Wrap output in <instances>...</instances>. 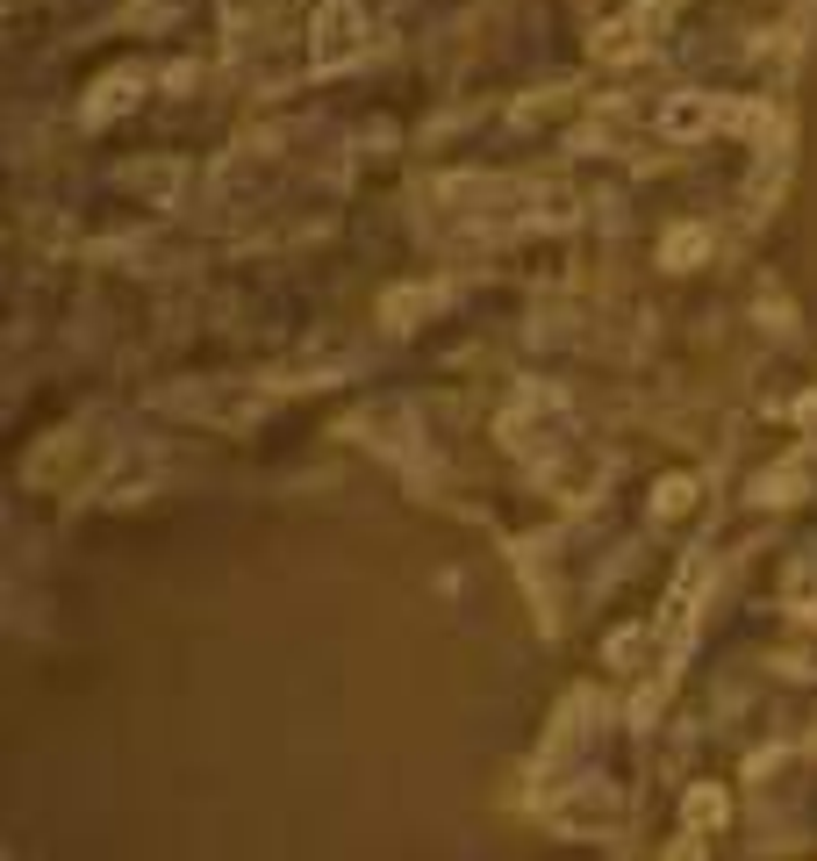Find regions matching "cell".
Listing matches in <instances>:
<instances>
[{"label":"cell","instance_id":"1","mask_svg":"<svg viewBox=\"0 0 817 861\" xmlns=\"http://www.w3.org/2000/svg\"><path fill=\"white\" fill-rule=\"evenodd\" d=\"M681 818H688V833H717L724 826V790H688V804H681Z\"/></svg>","mask_w":817,"mask_h":861},{"label":"cell","instance_id":"2","mask_svg":"<svg viewBox=\"0 0 817 861\" xmlns=\"http://www.w3.org/2000/svg\"><path fill=\"white\" fill-rule=\"evenodd\" d=\"M660 122H667V137H703V130L717 122V108H710V101H674Z\"/></svg>","mask_w":817,"mask_h":861},{"label":"cell","instance_id":"3","mask_svg":"<svg viewBox=\"0 0 817 861\" xmlns=\"http://www.w3.org/2000/svg\"><path fill=\"white\" fill-rule=\"evenodd\" d=\"M653 510H660V517L696 510V482H688V474H667V482H660V496H653Z\"/></svg>","mask_w":817,"mask_h":861}]
</instances>
